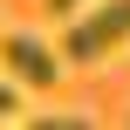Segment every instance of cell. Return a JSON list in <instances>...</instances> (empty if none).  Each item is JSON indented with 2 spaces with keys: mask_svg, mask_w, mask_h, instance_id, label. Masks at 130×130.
Here are the masks:
<instances>
[{
  "mask_svg": "<svg viewBox=\"0 0 130 130\" xmlns=\"http://www.w3.org/2000/svg\"><path fill=\"white\" fill-rule=\"evenodd\" d=\"M123 41H130V0H103V7H89V14L69 21L62 55H69V62H103V55H117Z\"/></svg>",
  "mask_w": 130,
  "mask_h": 130,
  "instance_id": "obj_1",
  "label": "cell"
},
{
  "mask_svg": "<svg viewBox=\"0 0 130 130\" xmlns=\"http://www.w3.org/2000/svg\"><path fill=\"white\" fill-rule=\"evenodd\" d=\"M62 48H48V41H34V34H7V75L14 82H27V89H48L55 75H62V62H55Z\"/></svg>",
  "mask_w": 130,
  "mask_h": 130,
  "instance_id": "obj_2",
  "label": "cell"
},
{
  "mask_svg": "<svg viewBox=\"0 0 130 130\" xmlns=\"http://www.w3.org/2000/svg\"><path fill=\"white\" fill-rule=\"evenodd\" d=\"M27 130H89V117H69V110H48V117H21Z\"/></svg>",
  "mask_w": 130,
  "mask_h": 130,
  "instance_id": "obj_3",
  "label": "cell"
},
{
  "mask_svg": "<svg viewBox=\"0 0 130 130\" xmlns=\"http://www.w3.org/2000/svg\"><path fill=\"white\" fill-rule=\"evenodd\" d=\"M48 14H62V21H75V14H82V0H48Z\"/></svg>",
  "mask_w": 130,
  "mask_h": 130,
  "instance_id": "obj_4",
  "label": "cell"
}]
</instances>
